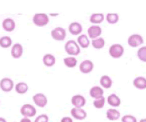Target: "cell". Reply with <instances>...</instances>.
Here are the masks:
<instances>
[{
	"label": "cell",
	"instance_id": "obj_8",
	"mask_svg": "<svg viewBox=\"0 0 146 122\" xmlns=\"http://www.w3.org/2000/svg\"><path fill=\"white\" fill-rule=\"evenodd\" d=\"M14 83L9 78H3L0 81V88L4 92H10L13 89Z\"/></svg>",
	"mask_w": 146,
	"mask_h": 122
},
{
	"label": "cell",
	"instance_id": "obj_26",
	"mask_svg": "<svg viewBox=\"0 0 146 122\" xmlns=\"http://www.w3.org/2000/svg\"><path fill=\"white\" fill-rule=\"evenodd\" d=\"M92 45L96 49H101L105 45V40L103 37H98L92 40Z\"/></svg>",
	"mask_w": 146,
	"mask_h": 122
},
{
	"label": "cell",
	"instance_id": "obj_32",
	"mask_svg": "<svg viewBox=\"0 0 146 122\" xmlns=\"http://www.w3.org/2000/svg\"><path fill=\"white\" fill-rule=\"evenodd\" d=\"M49 121V117L46 114H40L38 117H36L34 122H48Z\"/></svg>",
	"mask_w": 146,
	"mask_h": 122
},
{
	"label": "cell",
	"instance_id": "obj_29",
	"mask_svg": "<svg viewBox=\"0 0 146 122\" xmlns=\"http://www.w3.org/2000/svg\"><path fill=\"white\" fill-rule=\"evenodd\" d=\"M138 57L141 61L146 62V46L141 47V48L138 49Z\"/></svg>",
	"mask_w": 146,
	"mask_h": 122
},
{
	"label": "cell",
	"instance_id": "obj_23",
	"mask_svg": "<svg viewBox=\"0 0 146 122\" xmlns=\"http://www.w3.org/2000/svg\"><path fill=\"white\" fill-rule=\"evenodd\" d=\"M100 82L104 89H110L112 86V80L108 76H103L100 78Z\"/></svg>",
	"mask_w": 146,
	"mask_h": 122
},
{
	"label": "cell",
	"instance_id": "obj_20",
	"mask_svg": "<svg viewBox=\"0 0 146 122\" xmlns=\"http://www.w3.org/2000/svg\"><path fill=\"white\" fill-rule=\"evenodd\" d=\"M56 62L55 57L51 54H46L43 58V63L47 67H51Z\"/></svg>",
	"mask_w": 146,
	"mask_h": 122
},
{
	"label": "cell",
	"instance_id": "obj_33",
	"mask_svg": "<svg viewBox=\"0 0 146 122\" xmlns=\"http://www.w3.org/2000/svg\"><path fill=\"white\" fill-rule=\"evenodd\" d=\"M61 122H73L72 118L70 117H64L62 120H61Z\"/></svg>",
	"mask_w": 146,
	"mask_h": 122
},
{
	"label": "cell",
	"instance_id": "obj_15",
	"mask_svg": "<svg viewBox=\"0 0 146 122\" xmlns=\"http://www.w3.org/2000/svg\"><path fill=\"white\" fill-rule=\"evenodd\" d=\"M16 27V23L14 20L11 18H6L3 20V28L7 32H12L14 30Z\"/></svg>",
	"mask_w": 146,
	"mask_h": 122
},
{
	"label": "cell",
	"instance_id": "obj_11",
	"mask_svg": "<svg viewBox=\"0 0 146 122\" xmlns=\"http://www.w3.org/2000/svg\"><path fill=\"white\" fill-rule=\"evenodd\" d=\"M71 115L76 120H84L87 117V113L82 108L74 107L71 110Z\"/></svg>",
	"mask_w": 146,
	"mask_h": 122
},
{
	"label": "cell",
	"instance_id": "obj_27",
	"mask_svg": "<svg viewBox=\"0 0 146 122\" xmlns=\"http://www.w3.org/2000/svg\"><path fill=\"white\" fill-rule=\"evenodd\" d=\"M64 64H65L68 68H75L77 65V59L76 58L71 56L64 58Z\"/></svg>",
	"mask_w": 146,
	"mask_h": 122
},
{
	"label": "cell",
	"instance_id": "obj_14",
	"mask_svg": "<svg viewBox=\"0 0 146 122\" xmlns=\"http://www.w3.org/2000/svg\"><path fill=\"white\" fill-rule=\"evenodd\" d=\"M104 90L100 87V86H93L90 89V97H93L95 99H100L101 97H104Z\"/></svg>",
	"mask_w": 146,
	"mask_h": 122
},
{
	"label": "cell",
	"instance_id": "obj_5",
	"mask_svg": "<svg viewBox=\"0 0 146 122\" xmlns=\"http://www.w3.org/2000/svg\"><path fill=\"white\" fill-rule=\"evenodd\" d=\"M51 34L54 40L61 41L65 40L66 37V30L62 27H56L51 30Z\"/></svg>",
	"mask_w": 146,
	"mask_h": 122
},
{
	"label": "cell",
	"instance_id": "obj_7",
	"mask_svg": "<svg viewBox=\"0 0 146 122\" xmlns=\"http://www.w3.org/2000/svg\"><path fill=\"white\" fill-rule=\"evenodd\" d=\"M144 43L143 37L140 34H132L128 37V44L132 48H136Z\"/></svg>",
	"mask_w": 146,
	"mask_h": 122
},
{
	"label": "cell",
	"instance_id": "obj_13",
	"mask_svg": "<svg viewBox=\"0 0 146 122\" xmlns=\"http://www.w3.org/2000/svg\"><path fill=\"white\" fill-rule=\"evenodd\" d=\"M23 53V46L20 44H19V43L15 44L12 47L11 55L13 58H19L22 56Z\"/></svg>",
	"mask_w": 146,
	"mask_h": 122
},
{
	"label": "cell",
	"instance_id": "obj_36",
	"mask_svg": "<svg viewBox=\"0 0 146 122\" xmlns=\"http://www.w3.org/2000/svg\"><path fill=\"white\" fill-rule=\"evenodd\" d=\"M139 122H146V118H144V119H141Z\"/></svg>",
	"mask_w": 146,
	"mask_h": 122
},
{
	"label": "cell",
	"instance_id": "obj_4",
	"mask_svg": "<svg viewBox=\"0 0 146 122\" xmlns=\"http://www.w3.org/2000/svg\"><path fill=\"white\" fill-rule=\"evenodd\" d=\"M20 113L23 116H24L25 117H32L36 115V108L34 107V106L31 104H24L20 108Z\"/></svg>",
	"mask_w": 146,
	"mask_h": 122
},
{
	"label": "cell",
	"instance_id": "obj_3",
	"mask_svg": "<svg viewBox=\"0 0 146 122\" xmlns=\"http://www.w3.org/2000/svg\"><path fill=\"white\" fill-rule=\"evenodd\" d=\"M124 49L123 46L119 44H114L110 47L109 54L113 58H119L124 54Z\"/></svg>",
	"mask_w": 146,
	"mask_h": 122
},
{
	"label": "cell",
	"instance_id": "obj_21",
	"mask_svg": "<svg viewBox=\"0 0 146 122\" xmlns=\"http://www.w3.org/2000/svg\"><path fill=\"white\" fill-rule=\"evenodd\" d=\"M107 117L110 121H117L121 117V113L116 109H108L107 111Z\"/></svg>",
	"mask_w": 146,
	"mask_h": 122
},
{
	"label": "cell",
	"instance_id": "obj_9",
	"mask_svg": "<svg viewBox=\"0 0 146 122\" xmlns=\"http://www.w3.org/2000/svg\"><path fill=\"white\" fill-rule=\"evenodd\" d=\"M71 101H72V104L76 108H82L86 105V98L79 94L73 96Z\"/></svg>",
	"mask_w": 146,
	"mask_h": 122
},
{
	"label": "cell",
	"instance_id": "obj_12",
	"mask_svg": "<svg viewBox=\"0 0 146 122\" xmlns=\"http://www.w3.org/2000/svg\"><path fill=\"white\" fill-rule=\"evenodd\" d=\"M88 35L90 38L92 39H96L98 38L99 36H100L102 34V29L101 27L98 25H93L91 26L88 29Z\"/></svg>",
	"mask_w": 146,
	"mask_h": 122
},
{
	"label": "cell",
	"instance_id": "obj_25",
	"mask_svg": "<svg viewBox=\"0 0 146 122\" xmlns=\"http://www.w3.org/2000/svg\"><path fill=\"white\" fill-rule=\"evenodd\" d=\"M11 37H9V36H4L0 38V47H2L3 48H9L12 44Z\"/></svg>",
	"mask_w": 146,
	"mask_h": 122
},
{
	"label": "cell",
	"instance_id": "obj_30",
	"mask_svg": "<svg viewBox=\"0 0 146 122\" xmlns=\"http://www.w3.org/2000/svg\"><path fill=\"white\" fill-rule=\"evenodd\" d=\"M105 105V98L104 97L100 98V99H95L93 101V106L97 109H102Z\"/></svg>",
	"mask_w": 146,
	"mask_h": 122
},
{
	"label": "cell",
	"instance_id": "obj_28",
	"mask_svg": "<svg viewBox=\"0 0 146 122\" xmlns=\"http://www.w3.org/2000/svg\"><path fill=\"white\" fill-rule=\"evenodd\" d=\"M107 21L110 24L117 23L119 20V16L117 13H107Z\"/></svg>",
	"mask_w": 146,
	"mask_h": 122
},
{
	"label": "cell",
	"instance_id": "obj_31",
	"mask_svg": "<svg viewBox=\"0 0 146 122\" xmlns=\"http://www.w3.org/2000/svg\"><path fill=\"white\" fill-rule=\"evenodd\" d=\"M121 121L122 122H137V118L133 115L131 114H127L123 116L121 118Z\"/></svg>",
	"mask_w": 146,
	"mask_h": 122
},
{
	"label": "cell",
	"instance_id": "obj_17",
	"mask_svg": "<svg viewBox=\"0 0 146 122\" xmlns=\"http://www.w3.org/2000/svg\"><path fill=\"white\" fill-rule=\"evenodd\" d=\"M107 103H109V105L114 107H117L121 105V100L118 96H117L116 94L113 93L110 94L109 97H107Z\"/></svg>",
	"mask_w": 146,
	"mask_h": 122
},
{
	"label": "cell",
	"instance_id": "obj_35",
	"mask_svg": "<svg viewBox=\"0 0 146 122\" xmlns=\"http://www.w3.org/2000/svg\"><path fill=\"white\" fill-rule=\"evenodd\" d=\"M0 122H7L6 121V120L5 118H3V117H0Z\"/></svg>",
	"mask_w": 146,
	"mask_h": 122
},
{
	"label": "cell",
	"instance_id": "obj_34",
	"mask_svg": "<svg viewBox=\"0 0 146 122\" xmlns=\"http://www.w3.org/2000/svg\"><path fill=\"white\" fill-rule=\"evenodd\" d=\"M20 122H31V121L29 119L28 117H23L20 120Z\"/></svg>",
	"mask_w": 146,
	"mask_h": 122
},
{
	"label": "cell",
	"instance_id": "obj_6",
	"mask_svg": "<svg viewBox=\"0 0 146 122\" xmlns=\"http://www.w3.org/2000/svg\"><path fill=\"white\" fill-rule=\"evenodd\" d=\"M34 103L39 107H44L48 104V98L43 93H36L33 97Z\"/></svg>",
	"mask_w": 146,
	"mask_h": 122
},
{
	"label": "cell",
	"instance_id": "obj_16",
	"mask_svg": "<svg viewBox=\"0 0 146 122\" xmlns=\"http://www.w3.org/2000/svg\"><path fill=\"white\" fill-rule=\"evenodd\" d=\"M68 31L72 35H79L82 31V27L79 23L73 22L68 27Z\"/></svg>",
	"mask_w": 146,
	"mask_h": 122
},
{
	"label": "cell",
	"instance_id": "obj_24",
	"mask_svg": "<svg viewBox=\"0 0 146 122\" xmlns=\"http://www.w3.org/2000/svg\"><path fill=\"white\" fill-rule=\"evenodd\" d=\"M16 92L19 94H24L28 90V85L26 82H19L16 85L15 87Z\"/></svg>",
	"mask_w": 146,
	"mask_h": 122
},
{
	"label": "cell",
	"instance_id": "obj_10",
	"mask_svg": "<svg viewBox=\"0 0 146 122\" xmlns=\"http://www.w3.org/2000/svg\"><path fill=\"white\" fill-rule=\"evenodd\" d=\"M94 65L92 62V61L90 60H85L83 62H82L80 65H79V70L82 73L88 74L90 72L93 71Z\"/></svg>",
	"mask_w": 146,
	"mask_h": 122
},
{
	"label": "cell",
	"instance_id": "obj_22",
	"mask_svg": "<svg viewBox=\"0 0 146 122\" xmlns=\"http://www.w3.org/2000/svg\"><path fill=\"white\" fill-rule=\"evenodd\" d=\"M104 20V16L103 13H93L90 16V21L94 24H100Z\"/></svg>",
	"mask_w": 146,
	"mask_h": 122
},
{
	"label": "cell",
	"instance_id": "obj_2",
	"mask_svg": "<svg viewBox=\"0 0 146 122\" xmlns=\"http://www.w3.org/2000/svg\"><path fill=\"white\" fill-rule=\"evenodd\" d=\"M33 22L37 27H44L49 23V18L46 13H36L33 17Z\"/></svg>",
	"mask_w": 146,
	"mask_h": 122
},
{
	"label": "cell",
	"instance_id": "obj_1",
	"mask_svg": "<svg viewBox=\"0 0 146 122\" xmlns=\"http://www.w3.org/2000/svg\"><path fill=\"white\" fill-rule=\"evenodd\" d=\"M65 50L68 54L71 56H76L80 53V48L78 43L73 40H68L65 44Z\"/></svg>",
	"mask_w": 146,
	"mask_h": 122
},
{
	"label": "cell",
	"instance_id": "obj_18",
	"mask_svg": "<svg viewBox=\"0 0 146 122\" xmlns=\"http://www.w3.org/2000/svg\"><path fill=\"white\" fill-rule=\"evenodd\" d=\"M133 85L135 88L139 89V90H145L146 89V79L141 76L137 77L133 81Z\"/></svg>",
	"mask_w": 146,
	"mask_h": 122
},
{
	"label": "cell",
	"instance_id": "obj_19",
	"mask_svg": "<svg viewBox=\"0 0 146 122\" xmlns=\"http://www.w3.org/2000/svg\"><path fill=\"white\" fill-rule=\"evenodd\" d=\"M77 42L80 47H82V48H87L88 47L90 46V40L89 37L86 35V34H82L79 35L78 38H77Z\"/></svg>",
	"mask_w": 146,
	"mask_h": 122
}]
</instances>
